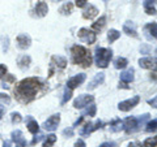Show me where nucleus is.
Here are the masks:
<instances>
[{"mask_svg": "<svg viewBox=\"0 0 157 147\" xmlns=\"http://www.w3.org/2000/svg\"><path fill=\"white\" fill-rule=\"evenodd\" d=\"M0 103H3V104H9V103H11V98H9L7 94L0 92Z\"/></svg>", "mask_w": 157, "mask_h": 147, "instance_id": "obj_34", "label": "nucleus"}, {"mask_svg": "<svg viewBox=\"0 0 157 147\" xmlns=\"http://www.w3.org/2000/svg\"><path fill=\"white\" fill-rule=\"evenodd\" d=\"M56 142V135L55 134H50L47 135V138L43 142V147H52V145Z\"/></svg>", "mask_w": 157, "mask_h": 147, "instance_id": "obj_27", "label": "nucleus"}, {"mask_svg": "<svg viewBox=\"0 0 157 147\" xmlns=\"http://www.w3.org/2000/svg\"><path fill=\"white\" fill-rule=\"evenodd\" d=\"M137 128H139V121L136 117H127L123 121V129L127 133H132V131L137 130Z\"/></svg>", "mask_w": 157, "mask_h": 147, "instance_id": "obj_7", "label": "nucleus"}, {"mask_svg": "<svg viewBox=\"0 0 157 147\" xmlns=\"http://www.w3.org/2000/svg\"><path fill=\"white\" fill-rule=\"evenodd\" d=\"M12 139L14 142V145H16V147H25L26 146V141H25V138H24L21 130L12 131Z\"/></svg>", "mask_w": 157, "mask_h": 147, "instance_id": "obj_11", "label": "nucleus"}, {"mask_svg": "<svg viewBox=\"0 0 157 147\" xmlns=\"http://www.w3.org/2000/svg\"><path fill=\"white\" fill-rule=\"evenodd\" d=\"M156 125H157V120L153 119L152 121L148 122V125H147V131H156Z\"/></svg>", "mask_w": 157, "mask_h": 147, "instance_id": "obj_33", "label": "nucleus"}, {"mask_svg": "<svg viewBox=\"0 0 157 147\" xmlns=\"http://www.w3.org/2000/svg\"><path fill=\"white\" fill-rule=\"evenodd\" d=\"M139 102H140V98L137 96V95H135V96H132L131 99H128V100L121 102L119 106H118V108H119L121 111H123V112H127V111H130L131 108H134V107H135Z\"/></svg>", "mask_w": 157, "mask_h": 147, "instance_id": "obj_5", "label": "nucleus"}, {"mask_svg": "<svg viewBox=\"0 0 157 147\" xmlns=\"http://www.w3.org/2000/svg\"><path fill=\"white\" fill-rule=\"evenodd\" d=\"M85 78H86V76L84 74V73H80V74H77V76H75V77H72V78L68 80L67 87H68V89H71V90L72 89H76V87H78L82 82L85 81Z\"/></svg>", "mask_w": 157, "mask_h": 147, "instance_id": "obj_8", "label": "nucleus"}, {"mask_svg": "<svg viewBox=\"0 0 157 147\" xmlns=\"http://www.w3.org/2000/svg\"><path fill=\"white\" fill-rule=\"evenodd\" d=\"M94 55H96V64L100 68H106L113 57V52H111V50H107V48L98 47Z\"/></svg>", "mask_w": 157, "mask_h": 147, "instance_id": "obj_3", "label": "nucleus"}, {"mask_svg": "<svg viewBox=\"0 0 157 147\" xmlns=\"http://www.w3.org/2000/svg\"><path fill=\"white\" fill-rule=\"evenodd\" d=\"M86 2H88V0H76V5H77L78 8H81V7L85 5Z\"/></svg>", "mask_w": 157, "mask_h": 147, "instance_id": "obj_38", "label": "nucleus"}, {"mask_svg": "<svg viewBox=\"0 0 157 147\" xmlns=\"http://www.w3.org/2000/svg\"><path fill=\"white\" fill-rule=\"evenodd\" d=\"M102 121H96V122H93V124H86L84 128H82V130L80 131V134L81 135H89L90 133H93L94 130H97V129H100V128H102Z\"/></svg>", "mask_w": 157, "mask_h": 147, "instance_id": "obj_10", "label": "nucleus"}, {"mask_svg": "<svg viewBox=\"0 0 157 147\" xmlns=\"http://www.w3.org/2000/svg\"><path fill=\"white\" fill-rule=\"evenodd\" d=\"M3 115H4V107L0 106V119L3 117Z\"/></svg>", "mask_w": 157, "mask_h": 147, "instance_id": "obj_43", "label": "nucleus"}, {"mask_svg": "<svg viewBox=\"0 0 157 147\" xmlns=\"http://www.w3.org/2000/svg\"><path fill=\"white\" fill-rule=\"evenodd\" d=\"M71 96H72V90L71 89H66V91H64V96H63V100H62V104H64V103H67L68 100L71 99Z\"/></svg>", "mask_w": 157, "mask_h": 147, "instance_id": "obj_32", "label": "nucleus"}, {"mask_svg": "<svg viewBox=\"0 0 157 147\" xmlns=\"http://www.w3.org/2000/svg\"><path fill=\"white\" fill-rule=\"evenodd\" d=\"M42 137H43V134H38V135H36V137H34V139H33V142H32V145H36L37 142H39Z\"/></svg>", "mask_w": 157, "mask_h": 147, "instance_id": "obj_40", "label": "nucleus"}, {"mask_svg": "<svg viewBox=\"0 0 157 147\" xmlns=\"http://www.w3.org/2000/svg\"><path fill=\"white\" fill-rule=\"evenodd\" d=\"M41 87V82L39 80H37L36 77H30L26 78V80H22L21 82L17 85V87L14 89V92L18 98L20 102L22 103H28L34 99L37 91Z\"/></svg>", "mask_w": 157, "mask_h": 147, "instance_id": "obj_1", "label": "nucleus"}, {"mask_svg": "<svg viewBox=\"0 0 157 147\" xmlns=\"http://www.w3.org/2000/svg\"><path fill=\"white\" fill-rule=\"evenodd\" d=\"M17 43H18V47L22 48V50H26V48L30 46V38H29V35H26V34H21V35L17 37Z\"/></svg>", "mask_w": 157, "mask_h": 147, "instance_id": "obj_13", "label": "nucleus"}, {"mask_svg": "<svg viewBox=\"0 0 157 147\" xmlns=\"http://www.w3.org/2000/svg\"><path fill=\"white\" fill-rule=\"evenodd\" d=\"M119 37H121V33L118 30H115V29H111V30H109V34H107V39H109L110 43L115 42Z\"/></svg>", "mask_w": 157, "mask_h": 147, "instance_id": "obj_25", "label": "nucleus"}, {"mask_svg": "<svg viewBox=\"0 0 157 147\" xmlns=\"http://www.w3.org/2000/svg\"><path fill=\"white\" fill-rule=\"evenodd\" d=\"M52 61H55L59 68H66L67 65V60L62 56H52Z\"/></svg>", "mask_w": 157, "mask_h": 147, "instance_id": "obj_28", "label": "nucleus"}, {"mask_svg": "<svg viewBox=\"0 0 157 147\" xmlns=\"http://www.w3.org/2000/svg\"><path fill=\"white\" fill-rule=\"evenodd\" d=\"M92 102H93L92 95H80L73 102V107H75V108H82V107H85V106H89V103H92Z\"/></svg>", "mask_w": 157, "mask_h": 147, "instance_id": "obj_9", "label": "nucleus"}, {"mask_svg": "<svg viewBox=\"0 0 157 147\" xmlns=\"http://www.w3.org/2000/svg\"><path fill=\"white\" fill-rule=\"evenodd\" d=\"M28 129H29V131H30V133H33V134H37L38 130H39V125L37 124L36 120L32 119V117H29V119H28Z\"/></svg>", "mask_w": 157, "mask_h": 147, "instance_id": "obj_20", "label": "nucleus"}, {"mask_svg": "<svg viewBox=\"0 0 157 147\" xmlns=\"http://www.w3.org/2000/svg\"><path fill=\"white\" fill-rule=\"evenodd\" d=\"M96 111H97V107L94 104H90V106H88L86 108L81 112V115L82 116H90L92 117V116L96 115Z\"/></svg>", "mask_w": 157, "mask_h": 147, "instance_id": "obj_24", "label": "nucleus"}, {"mask_svg": "<svg viewBox=\"0 0 157 147\" xmlns=\"http://www.w3.org/2000/svg\"><path fill=\"white\" fill-rule=\"evenodd\" d=\"M123 31L128 35L136 37V29H135V23L134 22H126L123 25Z\"/></svg>", "mask_w": 157, "mask_h": 147, "instance_id": "obj_18", "label": "nucleus"}, {"mask_svg": "<svg viewBox=\"0 0 157 147\" xmlns=\"http://www.w3.org/2000/svg\"><path fill=\"white\" fill-rule=\"evenodd\" d=\"M59 12H60L62 14H70L72 12V4L71 3H66L64 5L60 8V11H59Z\"/></svg>", "mask_w": 157, "mask_h": 147, "instance_id": "obj_30", "label": "nucleus"}, {"mask_svg": "<svg viewBox=\"0 0 157 147\" xmlns=\"http://www.w3.org/2000/svg\"><path fill=\"white\" fill-rule=\"evenodd\" d=\"M71 52H72V59H73V63H75V64H80L81 66H84V68L90 66L92 56H90L89 51H88L85 47L73 46Z\"/></svg>", "mask_w": 157, "mask_h": 147, "instance_id": "obj_2", "label": "nucleus"}, {"mask_svg": "<svg viewBox=\"0 0 157 147\" xmlns=\"http://www.w3.org/2000/svg\"><path fill=\"white\" fill-rule=\"evenodd\" d=\"M128 147H141V145L139 143V142H131V143L128 145Z\"/></svg>", "mask_w": 157, "mask_h": 147, "instance_id": "obj_41", "label": "nucleus"}, {"mask_svg": "<svg viewBox=\"0 0 157 147\" xmlns=\"http://www.w3.org/2000/svg\"><path fill=\"white\" fill-rule=\"evenodd\" d=\"M73 147H85V142L82 141V139H78L76 143H75V146Z\"/></svg>", "mask_w": 157, "mask_h": 147, "instance_id": "obj_39", "label": "nucleus"}, {"mask_svg": "<svg viewBox=\"0 0 157 147\" xmlns=\"http://www.w3.org/2000/svg\"><path fill=\"white\" fill-rule=\"evenodd\" d=\"M78 38L82 42L88 43V45H92V43L96 42V34L92 33L90 30H88V29H80L78 30Z\"/></svg>", "mask_w": 157, "mask_h": 147, "instance_id": "obj_4", "label": "nucleus"}, {"mask_svg": "<svg viewBox=\"0 0 157 147\" xmlns=\"http://www.w3.org/2000/svg\"><path fill=\"white\" fill-rule=\"evenodd\" d=\"M104 80H105V74H104V73H98V74H96V77L93 78V80L89 82V85H88V90L96 89L98 85H101V83L104 82Z\"/></svg>", "mask_w": 157, "mask_h": 147, "instance_id": "obj_12", "label": "nucleus"}, {"mask_svg": "<svg viewBox=\"0 0 157 147\" xmlns=\"http://www.w3.org/2000/svg\"><path fill=\"white\" fill-rule=\"evenodd\" d=\"M6 74H7V66L3 65V64H0V78H3Z\"/></svg>", "mask_w": 157, "mask_h": 147, "instance_id": "obj_36", "label": "nucleus"}, {"mask_svg": "<svg viewBox=\"0 0 157 147\" xmlns=\"http://www.w3.org/2000/svg\"><path fill=\"white\" fill-rule=\"evenodd\" d=\"M3 147H12V143L9 141H6L4 142V145H3Z\"/></svg>", "mask_w": 157, "mask_h": 147, "instance_id": "obj_42", "label": "nucleus"}, {"mask_svg": "<svg viewBox=\"0 0 157 147\" xmlns=\"http://www.w3.org/2000/svg\"><path fill=\"white\" fill-rule=\"evenodd\" d=\"M105 21H106V17H105V16H102L100 20H97V21H96L94 23H93L92 27L94 29V30H101V29L105 26V23H106Z\"/></svg>", "mask_w": 157, "mask_h": 147, "instance_id": "obj_26", "label": "nucleus"}, {"mask_svg": "<svg viewBox=\"0 0 157 147\" xmlns=\"http://www.w3.org/2000/svg\"><path fill=\"white\" fill-rule=\"evenodd\" d=\"M127 64H128V61H127V59H124V57H117L114 61V66L117 69H123V68L127 66Z\"/></svg>", "mask_w": 157, "mask_h": 147, "instance_id": "obj_23", "label": "nucleus"}, {"mask_svg": "<svg viewBox=\"0 0 157 147\" xmlns=\"http://www.w3.org/2000/svg\"><path fill=\"white\" fill-rule=\"evenodd\" d=\"M48 12V7L45 2H39L36 5V14L38 17H45Z\"/></svg>", "mask_w": 157, "mask_h": 147, "instance_id": "obj_14", "label": "nucleus"}, {"mask_svg": "<svg viewBox=\"0 0 157 147\" xmlns=\"http://www.w3.org/2000/svg\"><path fill=\"white\" fill-rule=\"evenodd\" d=\"M98 13V9L94 7V5H89L85 8L84 13H82V16H84V18H88V20H92L93 17H96Z\"/></svg>", "mask_w": 157, "mask_h": 147, "instance_id": "obj_16", "label": "nucleus"}, {"mask_svg": "<svg viewBox=\"0 0 157 147\" xmlns=\"http://www.w3.org/2000/svg\"><path fill=\"white\" fill-rule=\"evenodd\" d=\"M149 104H153L152 107H155L156 108V98H153V100H149Z\"/></svg>", "mask_w": 157, "mask_h": 147, "instance_id": "obj_44", "label": "nucleus"}, {"mask_svg": "<svg viewBox=\"0 0 157 147\" xmlns=\"http://www.w3.org/2000/svg\"><path fill=\"white\" fill-rule=\"evenodd\" d=\"M144 9L148 14H156V0H145Z\"/></svg>", "mask_w": 157, "mask_h": 147, "instance_id": "obj_17", "label": "nucleus"}, {"mask_svg": "<svg viewBox=\"0 0 157 147\" xmlns=\"http://www.w3.org/2000/svg\"><path fill=\"white\" fill-rule=\"evenodd\" d=\"M121 81L124 82V83H128V82L134 81V69H132V68H130V69L122 72V73H121Z\"/></svg>", "mask_w": 157, "mask_h": 147, "instance_id": "obj_15", "label": "nucleus"}, {"mask_svg": "<svg viewBox=\"0 0 157 147\" xmlns=\"http://www.w3.org/2000/svg\"><path fill=\"white\" fill-rule=\"evenodd\" d=\"M59 122H60V116L59 115H52L45 121L43 128H45L46 130H48V131H52V130H55L58 128Z\"/></svg>", "mask_w": 157, "mask_h": 147, "instance_id": "obj_6", "label": "nucleus"}, {"mask_svg": "<svg viewBox=\"0 0 157 147\" xmlns=\"http://www.w3.org/2000/svg\"><path fill=\"white\" fill-rule=\"evenodd\" d=\"M156 143H157V138L156 137H152V138L145 139L144 147H156Z\"/></svg>", "mask_w": 157, "mask_h": 147, "instance_id": "obj_31", "label": "nucleus"}, {"mask_svg": "<svg viewBox=\"0 0 157 147\" xmlns=\"http://www.w3.org/2000/svg\"><path fill=\"white\" fill-rule=\"evenodd\" d=\"M17 64L18 66L21 68V69H26V68L29 66V64H30V57L26 56V55H24L18 59V61H17Z\"/></svg>", "mask_w": 157, "mask_h": 147, "instance_id": "obj_22", "label": "nucleus"}, {"mask_svg": "<svg viewBox=\"0 0 157 147\" xmlns=\"http://www.w3.org/2000/svg\"><path fill=\"white\" fill-rule=\"evenodd\" d=\"M155 63L156 60H152L149 57H144V59H140L139 60V64L141 68H145V69H151L152 66L155 68Z\"/></svg>", "mask_w": 157, "mask_h": 147, "instance_id": "obj_19", "label": "nucleus"}, {"mask_svg": "<svg viewBox=\"0 0 157 147\" xmlns=\"http://www.w3.org/2000/svg\"><path fill=\"white\" fill-rule=\"evenodd\" d=\"M20 121H21V116H20V113L13 112V113H12V122H13V124H18Z\"/></svg>", "mask_w": 157, "mask_h": 147, "instance_id": "obj_35", "label": "nucleus"}, {"mask_svg": "<svg viewBox=\"0 0 157 147\" xmlns=\"http://www.w3.org/2000/svg\"><path fill=\"white\" fill-rule=\"evenodd\" d=\"M63 135H64V137H72L73 135V129L72 128L66 129L64 131H63Z\"/></svg>", "mask_w": 157, "mask_h": 147, "instance_id": "obj_37", "label": "nucleus"}, {"mask_svg": "<svg viewBox=\"0 0 157 147\" xmlns=\"http://www.w3.org/2000/svg\"><path fill=\"white\" fill-rule=\"evenodd\" d=\"M156 22H152V23H148V25H147L145 26V29H144V30L147 31V33H148V34H147V35H148V38L149 39H152V38H156Z\"/></svg>", "mask_w": 157, "mask_h": 147, "instance_id": "obj_21", "label": "nucleus"}, {"mask_svg": "<svg viewBox=\"0 0 157 147\" xmlns=\"http://www.w3.org/2000/svg\"><path fill=\"white\" fill-rule=\"evenodd\" d=\"M110 129H111V131H119V130H122V129H123V121H121V120L114 121L110 125Z\"/></svg>", "mask_w": 157, "mask_h": 147, "instance_id": "obj_29", "label": "nucleus"}, {"mask_svg": "<svg viewBox=\"0 0 157 147\" xmlns=\"http://www.w3.org/2000/svg\"><path fill=\"white\" fill-rule=\"evenodd\" d=\"M100 147H110V145H109V143H102Z\"/></svg>", "mask_w": 157, "mask_h": 147, "instance_id": "obj_45", "label": "nucleus"}]
</instances>
